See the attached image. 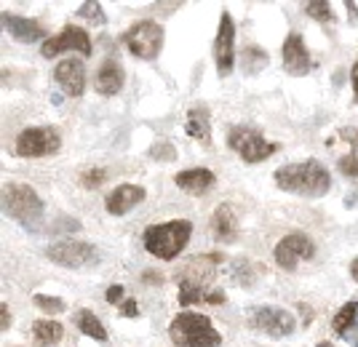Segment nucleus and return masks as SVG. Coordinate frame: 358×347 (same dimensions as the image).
Wrapping results in <instances>:
<instances>
[{"instance_id":"obj_1","label":"nucleus","mask_w":358,"mask_h":347,"mask_svg":"<svg viewBox=\"0 0 358 347\" xmlns=\"http://www.w3.org/2000/svg\"><path fill=\"white\" fill-rule=\"evenodd\" d=\"M275 187L299 198H324L331 190V174L321 161H302V163H289V166L275 168L273 174Z\"/></svg>"},{"instance_id":"obj_2","label":"nucleus","mask_w":358,"mask_h":347,"mask_svg":"<svg viewBox=\"0 0 358 347\" xmlns=\"http://www.w3.org/2000/svg\"><path fill=\"white\" fill-rule=\"evenodd\" d=\"M190 235H193V222L171 219L164 225H150L142 235V243H145L148 254H152L155 259H164V262H171L185 251V246L190 243Z\"/></svg>"},{"instance_id":"obj_3","label":"nucleus","mask_w":358,"mask_h":347,"mask_svg":"<svg viewBox=\"0 0 358 347\" xmlns=\"http://www.w3.org/2000/svg\"><path fill=\"white\" fill-rule=\"evenodd\" d=\"M169 337L179 347H220L222 345V334L214 329L209 316L201 313H179L169 323Z\"/></svg>"},{"instance_id":"obj_4","label":"nucleus","mask_w":358,"mask_h":347,"mask_svg":"<svg viewBox=\"0 0 358 347\" xmlns=\"http://www.w3.org/2000/svg\"><path fill=\"white\" fill-rule=\"evenodd\" d=\"M227 147L246 163H265L270 155L281 150L278 142H270L268 136L252 126H233L227 131Z\"/></svg>"},{"instance_id":"obj_5","label":"nucleus","mask_w":358,"mask_h":347,"mask_svg":"<svg viewBox=\"0 0 358 347\" xmlns=\"http://www.w3.org/2000/svg\"><path fill=\"white\" fill-rule=\"evenodd\" d=\"M3 212L16 222H38L43 216V200L30 184L6 182L3 184Z\"/></svg>"},{"instance_id":"obj_6","label":"nucleus","mask_w":358,"mask_h":347,"mask_svg":"<svg viewBox=\"0 0 358 347\" xmlns=\"http://www.w3.org/2000/svg\"><path fill=\"white\" fill-rule=\"evenodd\" d=\"M123 45L136 59H158V54L164 48V27L152 19H142V22H136L123 32Z\"/></svg>"},{"instance_id":"obj_7","label":"nucleus","mask_w":358,"mask_h":347,"mask_svg":"<svg viewBox=\"0 0 358 347\" xmlns=\"http://www.w3.org/2000/svg\"><path fill=\"white\" fill-rule=\"evenodd\" d=\"M249 326L254 332L273 337V339H281V337H292L297 332V320L294 316L284 310V307H275V304H259L249 310Z\"/></svg>"},{"instance_id":"obj_8","label":"nucleus","mask_w":358,"mask_h":347,"mask_svg":"<svg viewBox=\"0 0 358 347\" xmlns=\"http://www.w3.org/2000/svg\"><path fill=\"white\" fill-rule=\"evenodd\" d=\"M62 147V136L51 126H32L16 136L14 150L19 158H45L54 155Z\"/></svg>"},{"instance_id":"obj_9","label":"nucleus","mask_w":358,"mask_h":347,"mask_svg":"<svg viewBox=\"0 0 358 347\" xmlns=\"http://www.w3.org/2000/svg\"><path fill=\"white\" fill-rule=\"evenodd\" d=\"M45 257L54 265L78 270V267H89L94 262H99V251L86 241H57L45 249Z\"/></svg>"},{"instance_id":"obj_10","label":"nucleus","mask_w":358,"mask_h":347,"mask_svg":"<svg viewBox=\"0 0 358 347\" xmlns=\"http://www.w3.org/2000/svg\"><path fill=\"white\" fill-rule=\"evenodd\" d=\"M313 257H315V243L305 232H289L273 249L275 265L286 272H294L302 259H313Z\"/></svg>"},{"instance_id":"obj_11","label":"nucleus","mask_w":358,"mask_h":347,"mask_svg":"<svg viewBox=\"0 0 358 347\" xmlns=\"http://www.w3.org/2000/svg\"><path fill=\"white\" fill-rule=\"evenodd\" d=\"M64 51H78V54H83V57H91V54H94V43H91L89 32L75 27V24H67L59 35L48 38V40L41 45V57H45V59H54V57H59Z\"/></svg>"},{"instance_id":"obj_12","label":"nucleus","mask_w":358,"mask_h":347,"mask_svg":"<svg viewBox=\"0 0 358 347\" xmlns=\"http://www.w3.org/2000/svg\"><path fill=\"white\" fill-rule=\"evenodd\" d=\"M214 61H217V70L220 75H230L233 67H236V24H233V16L222 11L220 16V30L214 38Z\"/></svg>"},{"instance_id":"obj_13","label":"nucleus","mask_w":358,"mask_h":347,"mask_svg":"<svg viewBox=\"0 0 358 347\" xmlns=\"http://www.w3.org/2000/svg\"><path fill=\"white\" fill-rule=\"evenodd\" d=\"M281 59H284V70L289 75H308L313 70V59L308 43L299 32H289L284 45H281Z\"/></svg>"},{"instance_id":"obj_14","label":"nucleus","mask_w":358,"mask_h":347,"mask_svg":"<svg viewBox=\"0 0 358 347\" xmlns=\"http://www.w3.org/2000/svg\"><path fill=\"white\" fill-rule=\"evenodd\" d=\"M224 291L217 286H209L206 281H179V304H224Z\"/></svg>"},{"instance_id":"obj_15","label":"nucleus","mask_w":358,"mask_h":347,"mask_svg":"<svg viewBox=\"0 0 358 347\" xmlns=\"http://www.w3.org/2000/svg\"><path fill=\"white\" fill-rule=\"evenodd\" d=\"M54 80L67 96H83L86 91V67L80 59H64L54 70Z\"/></svg>"},{"instance_id":"obj_16","label":"nucleus","mask_w":358,"mask_h":347,"mask_svg":"<svg viewBox=\"0 0 358 347\" xmlns=\"http://www.w3.org/2000/svg\"><path fill=\"white\" fill-rule=\"evenodd\" d=\"M148 198V190L145 187H139V184H118L105 200V209L107 214H113V216H123V214H129L131 209H136L142 200Z\"/></svg>"},{"instance_id":"obj_17","label":"nucleus","mask_w":358,"mask_h":347,"mask_svg":"<svg viewBox=\"0 0 358 347\" xmlns=\"http://www.w3.org/2000/svg\"><path fill=\"white\" fill-rule=\"evenodd\" d=\"M3 27L6 32L19 40V43H38V40H48L45 38V30L41 22L35 19H27V16H16V14H3Z\"/></svg>"},{"instance_id":"obj_18","label":"nucleus","mask_w":358,"mask_h":347,"mask_svg":"<svg viewBox=\"0 0 358 347\" xmlns=\"http://www.w3.org/2000/svg\"><path fill=\"white\" fill-rule=\"evenodd\" d=\"M331 332L337 339L348 342L350 347H358V302H345L334 318H331Z\"/></svg>"},{"instance_id":"obj_19","label":"nucleus","mask_w":358,"mask_h":347,"mask_svg":"<svg viewBox=\"0 0 358 347\" xmlns=\"http://www.w3.org/2000/svg\"><path fill=\"white\" fill-rule=\"evenodd\" d=\"M174 184L179 190L190 193V195H206L217 184V174L209 171V168H187V171H179L174 177Z\"/></svg>"},{"instance_id":"obj_20","label":"nucleus","mask_w":358,"mask_h":347,"mask_svg":"<svg viewBox=\"0 0 358 347\" xmlns=\"http://www.w3.org/2000/svg\"><path fill=\"white\" fill-rule=\"evenodd\" d=\"M211 232L214 238L222 243H233L238 238V219H236V212L230 203H222L217 206L214 214H211Z\"/></svg>"},{"instance_id":"obj_21","label":"nucleus","mask_w":358,"mask_h":347,"mask_svg":"<svg viewBox=\"0 0 358 347\" xmlns=\"http://www.w3.org/2000/svg\"><path fill=\"white\" fill-rule=\"evenodd\" d=\"M123 67H120L115 59H105V64L99 67V73H96V80H94V89L96 94H102V96H115L120 89H123Z\"/></svg>"},{"instance_id":"obj_22","label":"nucleus","mask_w":358,"mask_h":347,"mask_svg":"<svg viewBox=\"0 0 358 347\" xmlns=\"http://www.w3.org/2000/svg\"><path fill=\"white\" fill-rule=\"evenodd\" d=\"M220 262H222V254H203V257L190 259L179 270V281H206L209 283V278L214 275Z\"/></svg>"},{"instance_id":"obj_23","label":"nucleus","mask_w":358,"mask_h":347,"mask_svg":"<svg viewBox=\"0 0 358 347\" xmlns=\"http://www.w3.org/2000/svg\"><path fill=\"white\" fill-rule=\"evenodd\" d=\"M185 131H187V136L198 139L201 145H209L211 142V123H209V112H206V107H190V110H187Z\"/></svg>"},{"instance_id":"obj_24","label":"nucleus","mask_w":358,"mask_h":347,"mask_svg":"<svg viewBox=\"0 0 358 347\" xmlns=\"http://www.w3.org/2000/svg\"><path fill=\"white\" fill-rule=\"evenodd\" d=\"M64 337V326L57 323V320H48V318H41L32 323V339L38 347H54L62 342Z\"/></svg>"},{"instance_id":"obj_25","label":"nucleus","mask_w":358,"mask_h":347,"mask_svg":"<svg viewBox=\"0 0 358 347\" xmlns=\"http://www.w3.org/2000/svg\"><path fill=\"white\" fill-rule=\"evenodd\" d=\"M75 323H78L80 334H86V337H91V339H96V342H105L107 339V329L102 326V320L94 316L91 310H80V313L75 316Z\"/></svg>"},{"instance_id":"obj_26","label":"nucleus","mask_w":358,"mask_h":347,"mask_svg":"<svg viewBox=\"0 0 358 347\" xmlns=\"http://www.w3.org/2000/svg\"><path fill=\"white\" fill-rule=\"evenodd\" d=\"M268 54H265V48H259V45H246L243 51H241V67L254 75V73H259V70H265L268 67Z\"/></svg>"},{"instance_id":"obj_27","label":"nucleus","mask_w":358,"mask_h":347,"mask_svg":"<svg viewBox=\"0 0 358 347\" xmlns=\"http://www.w3.org/2000/svg\"><path fill=\"white\" fill-rule=\"evenodd\" d=\"M302 11L315 19L318 24H331L334 22V11H331V3L327 0H308V3H302Z\"/></svg>"},{"instance_id":"obj_28","label":"nucleus","mask_w":358,"mask_h":347,"mask_svg":"<svg viewBox=\"0 0 358 347\" xmlns=\"http://www.w3.org/2000/svg\"><path fill=\"white\" fill-rule=\"evenodd\" d=\"M78 16L86 19L89 24H107V14L105 8H102V3H83L78 8Z\"/></svg>"},{"instance_id":"obj_29","label":"nucleus","mask_w":358,"mask_h":347,"mask_svg":"<svg viewBox=\"0 0 358 347\" xmlns=\"http://www.w3.org/2000/svg\"><path fill=\"white\" fill-rule=\"evenodd\" d=\"M32 302H35V307H41L45 316H57V313H62V310H67L64 300H59V297H48V294H35Z\"/></svg>"},{"instance_id":"obj_30","label":"nucleus","mask_w":358,"mask_h":347,"mask_svg":"<svg viewBox=\"0 0 358 347\" xmlns=\"http://www.w3.org/2000/svg\"><path fill=\"white\" fill-rule=\"evenodd\" d=\"M337 168H340V174H345V177L358 179V150L343 152V155L337 158Z\"/></svg>"},{"instance_id":"obj_31","label":"nucleus","mask_w":358,"mask_h":347,"mask_svg":"<svg viewBox=\"0 0 358 347\" xmlns=\"http://www.w3.org/2000/svg\"><path fill=\"white\" fill-rule=\"evenodd\" d=\"M233 278L238 281L243 288H249L254 283V267L252 262H246V259H238L236 265H233Z\"/></svg>"},{"instance_id":"obj_32","label":"nucleus","mask_w":358,"mask_h":347,"mask_svg":"<svg viewBox=\"0 0 358 347\" xmlns=\"http://www.w3.org/2000/svg\"><path fill=\"white\" fill-rule=\"evenodd\" d=\"M105 179H107L105 168H89V171L80 174V184H83L86 190H96L99 184H105Z\"/></svg>"},{"instance_id":"obj_33","label":"nucleus","mask_w":358,"mask_h":347,"mask_svg":"<svg viewBox=\"0 0 358 347\" xmlns=\"http://www.w3.org/2000/svg\"><path fill=\"white\" fill-rule=\"evenodd\" d=\"M150 155L155 158V161H171V158H177V150L171 147V145H155Z\"/></svg>"},{"instance_id":"obj_34","label":"nucleus","mask_w":358,"mask_h":347,"mask_svg":"<svg viewBox=\"0 0 358 347\" xmlns=\"http://www.w3.org/2000/svg\"><path fill=\"white\" fill-rule=\"evenodd\" d=\"M105 300L110 304H120L123 302V286H120V283H113V286L105 291Z\"/></svg>"},{"instance_id":"obj_35","label":"nucleus","mask_w":358,"mask_h":347,"mask_svg":"<svg viewBox=\"0 0 358 347\" xmlns=\"http://www.w3.org/2000/svg\"><path fill=\"white\" fill-rule=\"evenodd\" d=\"M118 310H120V316H123V318H136V316H139V307H136L134 300H123V302L118 304Z\"/></svg>"},{"instance_id":"obj_36","label":"nucleus","mask_w":358,"mask_h":347,"mask_svg":"<svg viewBox=\"0 0 358 347\" xmlns=\"http://www.w3.org/2000/svg\"><path fill=\"white\" fill-rule=\"evenodd\" d=\"M11 323H14L11 310H8V304L3 302V304H0V329H3V332H8V329H11Z\"/></svg>"},{"instance_id":"obj_37","label":"nucleus","mask_w":358,"mask_h":347,"mask_svg":"<svg viewBox=\"0 0 358 347\" xmlns=\"http://www.w3.org/2000/svg\"><path fill=\"white\" fill-rule=\"evenodd\" d=\"M297 307H299V316H302V326H310V320H313L310 304H297Z\"/></svg>"},{"instance_id":"obj_38","label":"nucleus","mask_w":358,"mask_h":347,"mask_svg":"<svg viewBox=\"0 0 358 347\" xmlns=\"http://www.w3.org/2000/svg\"><path fill=\"white\" fill-rule=\"evenodd\" d=\"M350 80H353V102L358 105V61L350 67Z\"/></svg>"},{"instance_id":"obj_39","label":"nucleus","mask_w":358,"mask_h":347,"mask_svg":"<svg viewBox=\"0 0 358 347\" xmlns=\"http://www.w3.org/2000/svg\"><path fill=\"white\" fill-rule=\"evenodd\" d=\"M350 278H353V281L358 283V257L350 262Z\"/></svg>"},{"instance_id":"obj_40","label":"nucleus","mask_w":358,"mask_h":347,"mask_svg":"<svg viewBox=\"0 0 358 347\" xmlns=\"http://www.w3.org/2000/svg\"><path fill=\"white\" fill-rule=\"evenodd\" d=\"M145 281H161V275L158 272H145Z\"/></svg>"},{"instance_id":"obj_41","label":"nucleus","mask_w":358,"mask_h":347,"mask_svg":"<svg viewBox=\"0 0 358 347\" xmlns=\"http://www.w3.org/2000/svg\"><path fill=\"white\" fill-rule=\"evenodd\" d=\"M315 347H331V345H329V342H318Z\"/></svg>"}]
</instances>
